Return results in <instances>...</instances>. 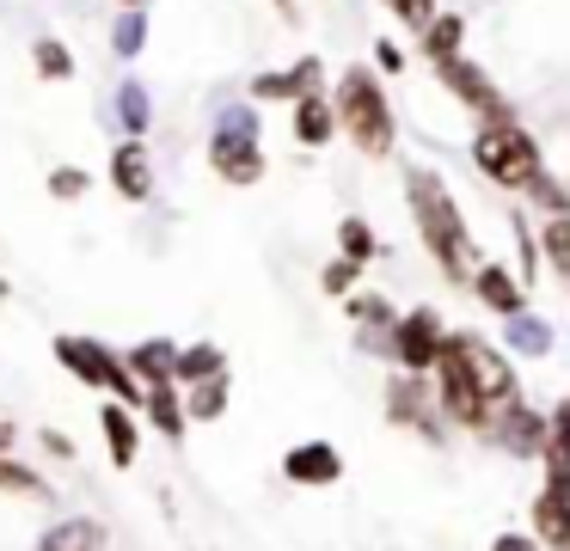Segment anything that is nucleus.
<instances>
[{
  "instance_id": "nucleus-1",
  "label": "nucleus",
  "mask_w": 570,
  "mask_h": 551,
  "mask_svg": "<svg viewBox=\"0 0 570 551\" xmlns=\"http://www.w3.org/2000/svg\"><path fill=\"white\" fill-rule=\"evenodd\" d=\"M405 203H411V215H417V233H423V245H430V257L442 264V276L448 282H466L472 269V257H479V245H472V233H466V215H460V203L448 196V184L435 178L430 166H411L405 171Z\"/></svg>"
},
{
  "instance_id": "nucleus-2",
  "label": "nucleus",
  "mask_w": 570,
  "mask_h": 551,
  "mask_svg": "<svg viewBox=\"0 0 570 551\" xmlns=\"http://www.w3.org/2000/svg\"><path fill=\"white\" fill-rule=\"evenodd\" d=\"M332 117H337V129L356 141V154H368V159H386V154H393L399 122H393V105H386L374 68H350L344 80H337Z\"/></svg>"
},
{
  "instance_id": "nucleus-3",
  "label": "nucleus",
  "mask_w": 570,
  "mask_h": 551,
  "mask_svg": "<svg viewBox=\"0 0 570 551\" xmlns=\"http://www.w3.org/2000/svg\"><path fill=\"white\" fill-rule=\"evenodd\" d=\"M472 166H479L491 184H503V190H528V184L546 171V154L521 122H497V129L472 135Z\"/></svg>"
},
{
  "instance_id": "nucleus-4",
  "label": "nucleus",
  "mask_w": 570,
  "mask_h": 551,
  "mask_svg": "<svg viewBox=\"0 0 570 551\" xmlns=\"http://www.w3.org/2000/svg\"><path fill=\"white\" fill-rule=\"evenodd\" d=\"M56 362H62L80 386H99V392H111L124 411H141V386L129 380L124 355H111L99 337H75V331H62V337H56Z\"/></svg>"
},
{
  "instance_id": "nucleus-5",
  "label": "nucleus",
  "mask_w": 570,
  "mask_h": 551,
  "mask_svg": "<svg viewBox=\"0 0 570 551\" xmlns=\"http://www.w3.org/2000/svg\"><path fill=\"white\" fill-rule=\"evenodd\" d=\"M209 166L222 171L227 184H258L264 178V147H258V110L234 105L215 117L209 135Z\"/></svg>"
},
{
  "instance_id": "nucleus-6",
  "label": "nucleus",
  "mask_w": 570,
  "mask_h": 551,
  "mask_svg": "<svg viewBox=\"0 0 570 551\" xmlns=\"http://www.w3.org/2000/svg\"><path fill=\"white\" fill-rule=\"evenodd\" d=\"M393 337H386V355L399 362V374H430L435 367V355H442V343H448V325H442V313L435 306H411L405 318H393Z\"/></svg>"
},
{
  "instance_id": "nucleus-7",
  "label": "nucleus",
  "mask_w": 570,
  "mask_h": 551,
  "mask_svg": "<svg viewBox=\"0 0 570 551\" xmlns=\"http://www.w3.org/2000/svg\"><path fill=\"white\" fill-rule=\"evenodd\" d=\"M448 343H454L460 367H466V380L479 386L484 404H509V399H515V362H509L497 343L472 337V331H448Z\"/></svg>"
},
{
  "instance_id": "nucleus-8",
  "label": "nucleus",
  "mask_w": 570,
  "mask_h": 551,
  "mask_svg": "<svg viewBox=\"0 0 570 551\" xmlns=\"http://www.w3.org/2000/svg\"><path fill=\"white\" fill-rule=\"evenodd\" d=\"M435 73L448 80V92L460 98L466 110H479L484 117V129H497V122H515V110H509V98L491 86V73L479 68V61H466V56H448V61H435Z\"/></svg>"
},
{
  "instance_id": "nucleus-9",
  "label": "nucleus",
  "mask_w": 570,
  "mask_h": 551,
  "mask_svg": "<svg viewBox=\"0 0 570 551\" xmlns=\"http://www.w3.org/2000/svg\"><path fill=\"white\" fill-rule=\"evenodd\" d=\"M484 435H491L503 453H515V460H533L540 441H546V411L521 404V392H515L509 404H497V411H491V429H484Z\"/></svg>"
},
{
  "instance_id": "nucleus-10",
  "label": "nucleus",
  "mask_w": 570,
  "mask_h": 551,
  "mask_svg": "<svg viewBox=\"0 0 570 551\" xmlns=\"http://www.w3.org/2000/svg\"><path fill=\"white\" fill-rule=\"evenodd\" d=\"M337 472H344V460H337L332 441H301V447L283 453V478H288V484L325 490V484H337Z\"/></svg>"
},
{
  "instance_id": "nucleus-11",
  "label": "nucleus",
  "mask_w": 570,
  "mask_h": 551,
  "mask_svg": "<svg viewBox=\"0 0 570 551\" xmlns=\"http://www.w3.org/2000/svg\"><path fill=\"white\" fill-rule=\"evenodd\" d=\"M466 282H472V294H479V306H491L497 318L528 313V306H521V301H528V288L515 282V269H503V264H479Z\"/></svg>"
},
{
  "instance_id": "nucleus-12",
  "label": "nucleus",
  "mask_w": 570,
  "mask_h": 551,
  "mask_svg": "<svg viewBox=\"0 0 570 551\" xmlns=\"http://www.w3.org/2000/svg\"><path fill=\"white\" fill-rule=\"evenodd\" d=\"M111 184H117V196H129V203H148V196H154V159H148V147H141V141H117Z\"/></svg>"
},
{
  "instance_id": "nucleus-13",
  "label": "nucleus",
  "mask_w": 570,
  "mask_h": 551,
  "mask_svg": "<svg viewBox=\"0 0 570 551\" xmlns=\"http://www.w3.org/2000/svg\"><path fill=\"white\" fill-rule=\"evenodd\" d=\"M386 399H393V423H405V429H423V435H435V392L423 386L417 374H399Z\"/></svg>"
},
{
  "instance_id": "nucleus-14",
  "label": "nucleus",
  "mask_w": 570,
  "mask_h": 551,
  "mask_svg": "<svg viewBox=\"0 0 570 551\" xmlns=\"http://www.w3.org/2000/svg\"><path fill=\"white\" fill-rule=\"evenodd\" d=\"M533 545L540 551H570V509H564V490H546L533 496Z\"/></svg>"
},
{
  "instance_id": "nucleus-15",
  "label": "nucleus",
  "mask_w": 570,
  "mask_h": 551,
  "mask_svg": "<svg viewBox=\"0 0 570 551\" xmlns=\"http://www.w3.org/2000/svg\"><path fill=\"white\" fill-rule=\"evenodd\" d=\"M173 362H178V343L148 337V343H136V350H129L124 367H129V380L148 392V386H173Z\"/></svg>"
},
{
  "instance_id": "nucleus-16",
  "label": "nucleus",
  "mask_w": 570,
  "mask_h": 551,
  "mask_svg": "<svg viewBox=\"0 0 570 551\" xmlns=\"http://www.w3.org/2000/svg\"><path fill=\"white\" fill-rule=\"evenodd\" d=\"M301 92H320V61L301 56L295 68H271L252 80V98H301Z\"/></svg>"
},
{
  "instance_id": "nucleus-17",
  "label": "nucleus",
  "mask_w": 570,
  "mask_h": 551,
  "mask_svg": "<svg viewBox=\"0 0 570 551\" xmlns=\"http://www.w3.org/2000/svg\"><path fill=\"white\" fill-rule=\"evenodd\" d=\"M332 135H337L332 98H325V92H301V98H295V141H301V147H325Z\"/></svg>"
},
{
  "instance_id": "nucleus-18",
  "label": "nucleus",
  "mask_w": 570,
  "mask_h": 551,
  "mask_svg": "<svg viewBox=\"0 0 570 551\" xmlns=\"http://www.w3.org/2000/svg\"><path fill=\"white\" fill-rule=\"evenodd\" d=\"M99 429H105V447H111V460H117V465H136V453H141L136 411H124V404H105V411H99Z\"/></svg>"
},
{
  "instance_id": "nucleus-19",
  "label": "nucleus",
  "mask_w": 570,
  "mask_h": 551,
  "mask_svg": "<svg viewBox=\"0 0 570 551\" xmlns=\"http://www.w3.org/2000/svg\"><path fill=\"white\" fill-rule=\"evenodd\" d=\"M215 374H227V350H222V343H190V350H178L173 386H197V380H215Z\"/></svg>"
},
{
  "instance_id": "nucleus-20",
  "label": "nucleus",
  "mask_w": 570,
  "mask_h": 551,
  "mask_svg": "<svg viewBox=\"0 0 570 551\" xmlns=\"http://www.w3.org/2000/svg\"><path fill=\"white\" fill-rule=\"evenodd\" d=\"M141 411H148V423L154 429H160V435L166 441H178V435H185V399H178V386H148V392H141Z\"/></svg>"
},
{
  "instance_id": "nucleus-21",
  "label": "nucleus",
  "mask_w": 570,
  "mask_h": 551,
  "mask_svg": "<svg viewBox=\"0 0 570 551\" xmlns=\"http://www.w3.org/2000/svg\"><path fill=\"white\" fill-rule=\"evenodd\" d=\"M503 355H552V325L540 313H515L503 331Z\"/></svg>"
},
{
  "instance_id": "nucleus-22",
  "label": "nucleus",
  "mask_w": 570,
  "mask_h": 551,
  "mask_svg": "<svg viewBox=\"0 0 570 551\" xmlns=\"http://www.w3.org/2000/svg\"><path fill=\"white\" fill-rule=\"evenodd\" d=\"M38 551H105V527L87 521V514H80V521H56Z\"/></svg>"
},
{
  "instance_id": "nucleus-23",
  "label": "nucleus",
  "mask_w": 570,
  "mask_h": 551,
  "mask_svg": "<svg viewBox=\"0 0 570 551\" xmlns=\"http://www.w3.org/2000/svg\"><path fill=\"white\" fill-rule=\"evenodd\" d=\"M215 416H227V374L185 386V423H215Z\"/></svg>"
},
{
  "instance_id": "nucleus-24",
  "label": "nucleus",
  "mask_w": 570,
  "mask_h": 551,
  "mask_svg": "<svg viewBox=\"0 0 570 551\" xmlns=\"http://www.w3.org/2000/svg\"><path fill=\"white\" fill-rule=\"evenodd\" d=\"M423 56L430 61H448V56H460V37H466V19L460 12H435L430 24H423Z\"/></svg>"
},
{
  "instance_id": "nucleus-25",
  "label": "nucleus",
  "mask_w": 570,
  "mask_h": 551,
  "mask_svg": "<svg viewBox=\"0 0 570 551\" xmlns=\"http://www.w3.org/2000/svg\"><path fill=\"white\" fill-rule=\"evenodd\" d=\"M117 122L129 129V141H141V129L154 122V105H148V86H141V80L117 86Z\"/></svg>"
},
{
  "instance_id": "nucleus-26",
  "label": "nucleus",
  "mask_w": 570,
  "mask_h": 551,
  "mask_svg": "<svg viewBox=\"0 0 570 551\" xmlns=\"http://www.w3.org/2000/svg\"><path fill=\"white\" fill-rule=\"evenodd\" d=\"M0 496H50V484H43L38 472H31V465H19L13 453H0Z\"/></svg>"
},
{
  "instance_id": "nucleus-27",
  "label": "nucleus",
  "mask_w": 570,
  "mask_h": 551,
  "mask_svg": "<svg viewBox=\"0 0 570 551\" xmlns=\"http://www.w3.org/2000/svg\"><path fill=\"white\" fill-rule=\"evenodd\" d=\"M111 49L124 61H136L141 49H148V12L141 7H124V19H117V31H111Z\"/></svg>"
},
{
  "instance_id": "nucleus-28",
  "label": "nucleus",
  "mask_w": 570,
  "mask_h": 551,
  "mask_svg": "<svg viewBox=\"0 0 570 551\" xmlns=\"http://www.w3.org/2000/svg\"><path fill=\"white\" fill-rule=\"evenodd\" d=\"M540 252H546V264H552L558 276H570V220H564V215H546Z\"/></svg>"
},
{
  "instance_id": "nucleus-29",
  "label": "nucleus",
  "mask_w": 570,
  "mask_h": 551,
  "mask_svg": "<svg viewBox=\"0 0 570 551\" xmlns=\"http://www.w3.org/2000/svg\"><path fill=\"white\" fill-rule=\"evenodd\" d=\"M31 61H38L43 80H68V73H75V56H68L56 37H38V43H31Z\"/></svg>"
},
{
  "instance_id": "nucleus-30",
  "label": "nucleus",
  "mask_w": 570,
  "mask_h": 551,
  "mask_svg": "<svg viewBox=\"0 0 570 551\" xmlns=\"http://www.w3.org/2000/svg\"><path fill=\"white\" fill-rule=\"evenodd\" d=\"M337 245H344V264H368V257H374V233H368V220H356V215H350L344 220V227H337Z\"/></svg>"
},
{
  "instance_id": "nucleus-31",
  "label": "nucleus",
  "mask_w": 570,
  "mask_h": 551,
  "mask_svg": "<svg viewBox=\"0 0 570 551\" xmlns=\"http://www.w3.org/2000/svg\"><path fill=\"white\" fill-rule=\"evenodd\" d=\"M521 196H533V203H540L546 215H564V208H570V196H564V184L552 178V166H546V171H540V178H533Z\"/></svg>"
},
{
  "instance_id": "nucleus-32",
  "label": "nucleus",
  "mask_w": 570,
  "mask_h": 551,
  "mask_svg": "<svg viewBox=\"0 0 570 551\" xmlns=\"http://www.w3.org/2000/svg\"><path fill=\"white\" fill-rule=\"evenodd\" d=\"M350 318H356V325H393V306H386L381 294H356V301H350Z\"/></svg>"
},
{
  "instance_id": "nucleus-33",
  "label": "nucleus",
  "mask_w": 570,
  "mask_h": 551,
  "mask_svg": "<svg viewBox=\"0 0 570 551\" xmlns=\"http://www.w3.org/2000/svg\"><path fill=\"white\" fill-rule=\"evenodd\" d=\"M50 196H62V203L87 196V171H80V166H56V171H50Z\"/></svg>"
},
{
  "instance_id": "nucleus-34",
  "label": "nucleus",
  "mask_w": 570,
  "mask_h": 551,
  "mask_svg": "<svg viewBox=\"0 0 570 551\" xmlns=\"http://www.w3.org/2000/svg\"><path fill=\"white\" fill-rule=\"evenodd\" d=\"M386 7H393V12H399V19H405V24H411V31H423V24H430V19H435V0H386Z\"/></svg>"
},
{
  "instance_id": "nucleus-35",
  "label": "nucleus",
  "mask_w": 570,
  "mask_h": 551,
  "mask_svg": "<svg viewBox=\"0 0 570 551\" xmlns=\"http://www.w3.org/2000/svg\"><path fill=\"white\" fill-rule=\"evenodd\" d=\"M350 282H356V264H344V257H337V264L325 269V294H344Z\"/></svg>"
},
{
  "instance_id": "nucleus-36",
  "label": "nucleus",
  "mask_w": 570,
  "mask_h": 551,
  "mask_svg": "<svg viewBox=\"0 0 570 551\" xmlns=\"http://www.w3.org/2000/svg\"><path fill=\"white\" fill-rule=\"evenodd\" d=\"M38 441H43V447H50V453H56V460H75V441H68V435H62V429H43V435H38Z\"/></svg>"
},
{
  "instance_id": "nucleus-37",
  "label": "nucleus",
  "mask_w": 570,
  "mask_h": 551,
  "mask_svg": "<svg viewBox=\"0 0 570 551\" xmlns=\"http://www.w3.org/2000/svg\"><path fill=\"white\" fill-rule=\"evenodd\" d=\"M491 551H540V545H533V533H497Z\"/></svg>"
},
{
  "instance_id": "nucleus-38",
  "label": "nucleus",
  "mask_w": 570,
  "mask_h": 551,
  "mask_svg": "<svg viewBox=\"0 0 570 551\" xmlns=\"http://www.w3.org/2000/svg\"><path fill=\"white\" fill-rule=\"evenodd\" d=\"M374 56H381V68H386V73H399V68H405V56H399V43H381Z\"/></svg>"
},
{
  "instance_id": "nucleus-39",
  "label": "nucleus",
  "mask_w": 570,
  "mask_h": 551,
  "mask_svg": "<svg viewBox=\"0 0 570 551\" xmlns=\"http://www.w3.org/2000/svg\"><path fill=\"white\" fill-rule=\"evenodd\" d=\"M13 441H19V429L7 423V416H0V453H13Z\"/></svg>"
},
{
  "instance_id": "nucleus-40",
  "label": "nucleus",
  "mask_w": 570,
  "mask_h": 551,
  "mask_svg": "<svg viewBox=\"0 0 570 551\" xmlns=\"http://www.w3.org/2000/svg\"><path fill=\"white\" fill-rule=\"evenodd\" d=\"M117 7H148V0H117Z\"/></svg>"
}]
</instances>
